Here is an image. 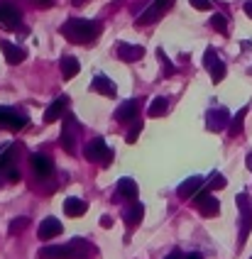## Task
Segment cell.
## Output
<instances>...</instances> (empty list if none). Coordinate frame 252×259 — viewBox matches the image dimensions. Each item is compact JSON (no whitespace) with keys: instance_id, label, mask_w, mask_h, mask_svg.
<instances>
[{"instance_id":"obj_29","label":"cell","mask_w":252,"mask_h":259,"mask_svg":"<svg viewBox=\"0 0 252 259\" xmlns=\"http://www.w3.org/2000/svg\"><path fill=\"white\" fill-rule=\"evenodd\" d=\"M140 132H142V123H140V120H135V123H132V128H130V132H127V142L132 144V142L140 137Z\"/></svg>"},{"instance_id":"obj_5","label":"cell","mask_w":252,"mask_h":259,"mask_svg":"<svg viewBox=\"0 0 252 259\" xmlns=\"http://www.w3.org/2000/svg\"><path fill=\"white\" fill-rule=\"evenodd\" d=\"M193 205H196V210H198L201 215H206V218H213V215H218V210H220V200L211 194L208 189H206V191L201 189L198 194L193 195Z\"/></svg>"},{"instance_id":"obj_8","label":"cell","mask_w":252,"mask_h":259,"mask_svg":"<svg viewBox=\"0 0 252 259\" xmlns=\"http://www.w3.org/2000/svg\"><path fill=\"white\" fill-rule=\"evenodd\" d=\"M0 25L5 30H17L22 25V15L10 0H0Z\"/></svg>"},{"instance_id":"obj_20","label":"cell","mask_w":252,"mask_h":259,"mask_svg":"<svg viewBox=\"0 0 252 259\" xmlns=\"http://www.w3.org/2000/svg\"><path fill=\"white\" fill-rule=\"evenodd\" d=\"M86 210H88V203L81 200V198H76V195H71V198L64 200V213H66L69 218H81Z\"/></svg>"},{"instance_id":"obj_15","label":"cell","mask_w":252,"mask_h":259,"mask_svg":"<svg viewBox=\"0 0 252 259\" xmlns=\"http://www.w3.org/2000/svg\"><path fill=\"white\" fill-rule=\"evenodd\" d=\"M66 105H69V96H59L57 100H52L49 108L44 110V123H47V125H49V123H57V120L64 115Z\"/></svg>"},{"instance_id":"obj_12","label":"cell","mask_w":252,"mask_h":259,"mask_svg":"<svg viewBox=\"0 0 252 259\" xmlns=\"http://www.w3.org/2000/svg\"><path fill=\"white\" fill-rule=\"evenodd\" d=\"M30 164H32V171H35L37 179H49V176L54 174V164H52V159L44 157V154H32Z\"/></svg>"},{"instance_id":"obj_31","label":"cell","mask_w":252,"mask_h":259,"mask_svg":"<svg viewBox=\"0 0 252 259\" xmlns=\"http://www.w3.org/2000/svg\"><path fill=\"white\" fill-rule=\"evenodd\" d=\"M191 5L196 10H211V0H191Z\"/></svg>"},{"instance_id":"obj_7","label":"cell","mask_w":252,"mask_h":259,"mask_svg":"<svg viewBox=\"0 0 252 259\" xmlns=\"http://www.w3.org/2000/svg\"><path fill=\"white\" fill-rule=\"evenodd\" d=\"M203 66L211 71V81H213V83H220V81L225 78V73H228L225 64L216 57V49H213V47L206 49V54H203Z\"/></svg>"},{"instance_id":"obj_33","label":"cell","mask_w":252,"mask_h":259,"mask_svg":"<svg viewBox=\"0 0 252 259\" xmlns=\"http://www.w3.org/2000/svg\"><path fill=\"white\" fill-rule=\"evenodd\" d=\"M243 10H245V15H248V17L252 20V0H248V2L243 5Z\"/></svg>"},{"instance_id":"obj_21","label":"cell","mask_w":252,"mask_h":259,"mask_svg":"<svg viewBox=\"0 0 252 259\" xmlns=\"http://www.w3.org/2000/svg\"><path fill=\"white\" fill-rule=\"evenodd\" d=\"M118 194L123 195V198H127V200H137L140 189H137V184L132 179H120L118 181Z\"/></svg>"},{"instance_id":"obj_28","label":"cell","mask_w":252,"mask_h":259,"mask_svg":"<svg viewBox=\"0 0 252 259\" xmlns=\"http://www.w3.org/2000/svg\"><path fill=\"white\" fill-rule=\"evenodd\" d=\"M225 186H228L225 176H223V174H218V171H213V176H211V184H208V191H216V189H225Z\"/></svg>"},{"instance_id":"obj_14","label":"cell","mask_w":252,"mask_h":259,"mask_svg":"<svg viewBox=\"0 0 252 259\" xmlns=\"http://www.w3.org/2000/svg\"><path fill=\"white\" fill-rule=\"evenodd\" d=\"M115 52H118V59H123L127 64H132V62H137V59L144 57V47H140V44H127V42H120Z\"/></svg>"},{"instance_id":"obj_2","label":"cell","mask_w":252,"mask_h":259,"mask_svg":"<svg viewBox=\"0 0 252 259\" xmlns=\"http://www.w3.org/2000/svg\"><path fill=\"white\" fill-rule=\"evenodd\" d=\"M91 252V247L76 237L73 242L69 245H52V247H42L39 250V257L42 259H86V255Z\"/></svg>"},{"instance_id":"obj_9","label":"cell","mask_w":252,"mask_h":259,"mask_svg":"<svg viewBox=\"0 0 252 259\" xmlns=\"http://www.w3.org/2000/svg\"><path fill=\"white\" fill-rule=\"evenodd\" d=\"M27 123H30V118L27 115H22V113H17L15 108H5V105H0V125L7 130H22L27 128Z\"/></svg>"},{"instance_id":"obj_17","label":"cell","mask_w":252,"mask_h":259,"mask_svg":"<svg viewBox=\"0 0 252 259\" xmlns=\"http://www.w3.org/2000/svg\"><path fill=\"white\" fill-rule=\"evenodd\" d=\"M91 88H93L96 93H103V96H108V98H115V93H118L115 83H113L108 76H103V73L93 76V83H91Z\"/></svg>"},{"instance_id":"obj_1","label":"cell","mask_w":252,"mask_h":259,"mask_svg":"<svg viewBox=\"0 0 252 259\" xmlns=\"http://www.w3.org/2000/svg\"><path fill=\"white\" fill-rule=\"evenodd\" d=\"M59 32L73 44H91L98 37V32H101V22L83 20V17H69Z\"/></svg>"},{"instance_id":"obj_32","label":"cell","mask_w":252,"mask_h":259,"mask_svg":"<svg viewBox=\"0 0 252 259\" xmlns=\"http://www.w3.org/2000/svg\"><path fill=\"white\" fill-rule=\"evenodd\" d=\"M167 259H184L181 257V250H172V252L167 255Z\"/></svg>"},{"instance_id":"obj_26","label":"cell","mask_w":252,"mask_h":259,"mask_svg":"<svg viewBox=\"0 0 252 259\" xmlns=\"http://www.w3.org/2000/svg\"><path fill=\"white\" fill-rule=\"evenodd\" d=\"M211 27H213L216 32H220V34H228V17L220 15V12H216V15L211 17Z\"/></svg>"},{"instance_id":"obj_6","label":"cell","mask_w":252,"mask_h":259,"mask_svg":"<svg viewBox=\"0 0 252 259\" xmlns=\"http://www.w3.org/2000/svg\"><path fill=\"white\" fill-rule=\"evenodd\" d=\"M177 0H154L140 17H137V27H142V25H152V22H157L159 17H162V12H167L172 5H174Z\"/></svg>"},{"instance_id":"obj_16","label":"cell","mask_w":252,"mask_h":259,"mask_svg":"<svg viewBox=\"0 0 252 259\" xmlns=\"http://www.w3.org/2000/svg\"><path fill=\"white\" fill-rule=\"evenodd\" d=\"M62 230H64V225L57 218H44L42 225H39V230H37V235H39V240H52V237L62 235Z\"/></svg>"},{"instance_id":"obj_19","label":"cell","mask_w":252,"mask_h":259,"mask_svg":"<svg viewBox=\"0 0 252 259\" xmlns=\"http://www.w3.org/2000/svg\"><path fill=\"white\" fill-rule=\"evenodd\" d=\"M115 120L118 123H135L137 120V100H125L123 105H118Z\"/></svg>"},{"instance_id":"obj_3","label":"cell","mask_w":252,"mask_h":259,"mask_svg":"<svg viewBox=\"0 0 252 259\" xmlns=\"http://www.w3.org/2000/svg\"><path fill=\"white\" fill-rule=\"evenodd\" d=\"M86 159L88 162H93V164H101V166H110V162H113V149L101 139V137H96V139H91L88 144H86Z\"/></svg>"},{"instance_id":"obj_13","label":"cell","mask_w":252,"mask_h":259,"mask_svg":"<svg viewBox=\"0 0 252 259\" xmlns=\"http://www.w3.org/2000/svg\"><path fill=\"white\" fill-rule=\"evenodd\" d=\"M0 52H2V57H5V62L12 66L22 64L25 62V57H27V52L22 49V47H17V44H12V42H7V39H2L0 42Z\"/></svg>"},{"instance_id":"obj_34","label":"cell","mask_w":252,"mask_h":259,"mask_svg":"<svg viewBox=\"0 0 252 259\" xmlns=\"http://www.w3.org/2000/svg\"><path fill=\"white\" fill-rule=\"evenodd\" d=\"M101 225H103V227H113V218H108V215L101 218Z\"/></svg>"},{"instance_id":"obj_36","label":"cell","mask_w":252,"mask_h":259,"mask_svg":"<svg viewBox=\"0 0 252 259\" xmlns=\"http://www.w3.org/2000/svg\"><path fill=\"white\" fill-rule=\"evenodd\" d=\"M184 259H203V255H198V252H191V255H186Z\"/></svg>"},{"instance_id":"obj_23","label":"cell","mask_w":252,"mask_h":259,"mask_svg":"<svg viewBox=\"0 0 252 259\" xmlns=\"http://www.w3.org/2000/svg\"><path fill=\"white\" fill-rule=\"evenodd\" d=\"M167 108H169V100L164 98V96H157L154 100H152V105H149V118H162L164 113H167Z\"/></svg>"},{"instance_id":"obj_11","label":"cell","mask_w":252,"mask_h":259,"mask_svg":"<svg viewBox=\"0 0 252 259\" xmlns=\"http://www.w3.org/2000/svg\"><path fill=\"white\" fill-rule=\"evenodd\" d=\"M206 125L211 132H220V130L230 128V113L225 108H211L206 113Z\"/></svg>"},{"instance_id":"obj_37","label":"cell","mask_w":252,"mask_h":259,"mask_svg":"<svg viewBox=\"0 0 252 259\" xmlns=\"http://www.w3.org/2000/svg\"><path fill=\"white\" fill-rule=\"evenodd\" d=\"M248 169H250V171H252V152H250V154H248Z\"/></svg>"},{"instance_id":"obj_30","label":"cell","mask_w":252,"mask_h":259,"mask_svg":"<svg viewBox=\"0 0 252 259\" xmlns=\"http://www.w3.org/2000/svg\"><path fill=\"white\" fill-rule=\"evenodd\" d=\"M27 223H30L27 218H15V220L10 223V232H12V235H15V232H20L22 227H27Z\"/></svg>"},{"instance_id":"obj_22","label":"cell","mask_w":252,"mask_h":259,"mask_svg":"<svg viewBox=\"0 0 252 259\" xmlns=\"http://www.w3.org/2000/svg\"><path fill=\"white\" fill-rule=\"evenodd\" d=\"M59 68H62V76H64V78H73V76L78 73L81 64H78V59H76V57H62V62H59Z\"/></svg>"},{"instance_id":"obj_18","label":"cell","mask_w":252,"mask_h":259,"mask_svg":"<svg viewBox=\"0 0 252 259\" xmlns=\"http://www.w3.org/2000/svg\"><path fill=\"white\" fill-rule=\"evenodd\" d=\"M203 176H189L179 189H177V194H179V198H193V195L198 194L201 189H203Z\"/></svg>"},{"instance_id":"obj_25","label":"cell","mask_w":252,"mask_h":259,"mask_svg":"<svg viewBox=\"0 0 252 259\" xmlns=\"http://www.w3.org/2000/svg\"><path fill=\"white\" fill-rule=\"evenodd\" d=\"M245 115H248V105L245 108H240L238 110V115L230 120V128H228V132H230V137H238L240 132H243V123H245Z\"/></svg>"},{"instance_id":"obj_24","label":"cell","mask_w":252,"mask_h":259,"mask_svg":"<svg viewBox=\"0 0 252 259\" xmlns=\"http://www.w3.org/2000/svg\"><path fill=\"white\" fill-rule=\"evenodd\" d=\"M142 218H144V205H142V203H132V208L125 213L127 225H130V227H135V225H137Z\"/></svg>"},{"instance_id":"obj_38","label":"cell","mask_w":252,"mask_h":259,"mask_svg":"<svg viewBox=\"0 0 252 259\" xmlns=\"http://www.w3.org/2000/svg\"><path fill=\"white\" fill-rule=\"evenodd\" d=\"M71 2H73V5L78 7V5H83V2H88V0H71Z\"/></svg>"},{"instance_id":"obj_4","label":"cell","mask_w":252,"mask_h":259,"mask_svg":"<svg viewBox=\"0 0 252 259\" xmlns=\"http://www.w3.org/2000/svg\"><path fill=\"white\" fill-rule=\"evenodd\" d=\"M235 203H238V210H240V247L245 245V240H248V235H250L252 230V200L248 198V194H238L235 198Z\"/></svg>"},{"instance_id":"obj_10","label":"cell","mask_w":252,"mask_h":259,"mask_svg":"<svg viewBox=\"0 0 252 259\" xmlns=\"http://www.w3.org/2000/svg\"><path fill=\"white\" fill-rule=\"evenodd\" d=\"M78 123H76V118L73 115H66V120H64V130H62V147L66 152H76V137H78Z\"/></svg>"},{"instance_id":"obj_35","label":"cell","mask_w":252,"mask_h":259,"mask_svg":"<svg viewBox=\"0 0 252 259\" xmlns=\"http://www.w3.org/2000/svg\"><path fill=\"white\" fill-rule=\"evenodd\" d=\"M35 2H37L39 7H52V5H54V0H35Z\"/></svg>"},{"instance_id":"obj_27","label":"cell","mask_w":252,"mask_h":259,"mask_svg":"<svg viewBox=\"0 0 252 259\" xmlns=\"http://www.w3.org/2000/svg\"><path fill=\"white\" fill-rule=\"evenodd\" d=\"M157 57H159V62H162V66H164V76H174V71H177V68L172 66V62H169V57L164 54V49H162V47L157 49Z\"/></svg>"}]
</instances>
